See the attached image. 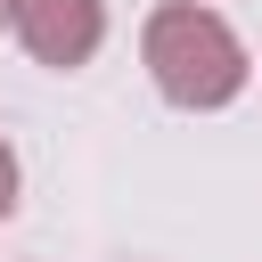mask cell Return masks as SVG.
<instances>
[{
	"mask_svg": "<svg viewBox=\"0 0 262 262\" xmlns=\"http://www.w3.org/2000/svg\"><path fill=\"white\" fill-rule=\"evenodd\" d=\"M139 57H147V82H156L172 106H188V115H213V106H229V98L254 82L246 41H237L213 8H196V0L156 8L147 33H139Z\"/></svg>",
	"mask_w": 262,
	"mask_h": 262,
	"instance_id": "1",
	"label": "cell"
},
{
	"mask_svg": "<svg viewBox=\"0 0 262 262\" xmlns=\"http://www.w3.org/2000/svg\"><path fill=\"white\" fill-rule=\"evenodd\" d=\"M8 25H16V41H25L33 66L74 74L106 41V0H8Z\"/></svg>",
	"mask_w": 262,
	"mask_h": 262,
	"instance_id": "2",
	"label": "cell"
},
{
	"mask_svg": "<svg viewBox=\"0 0 262 262\" xmlns=\"http://www.w3.org/2000/svg\"><path fill=\"white\" fill-rule=\"evenodd\" d=\"M16 213V147H8V131H0V221Z\"/></svg>",
	"mask_w": 262,
	"mask_h": 262,
	"instance_id": "3",
	"label": "cell"
},
{
	"mask_svg": "<svg viewBox=\"0 0 262 262\" xmlns=\"http://www.w3.org/2000/svg\"><path fill=\"white\" fill-rule=\"evenodd\" d=\"M0 25H8V0H0Z\"/></svg>",
	"mask_w": 262,
	"mask_h": 262,
	"instance_id": "4",
	"label": "cell"
}]
</instances>
